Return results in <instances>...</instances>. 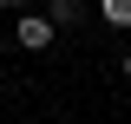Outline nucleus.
<instances>
[{
  "label": "nucleus",
  "mask_w": 131,
  "mask_h": 124,
  "mask_svg": "<svg viewBox=\"0 0 131 124\" xmlns=\"http://www.w3.org/2000/svg\"><path fill=\"white\" fill-rule=\"evenodd\" d=\"M13 33H20V46H26V52H46V46H52V26H46V20H33V13L20 20Z\"/></svg>",
  "instance_id": "1"
},
{
  "label": "nucleus",
  "mask_w": 131,
  "mask_h": 124,
  "mask_svg": "<svg viewBox=\"0 0 131 124\" xmlns=\"http://www.w3.org/2000/svg\"><path fill=\"white\" fill-rule=\"evenodd\" d=\"M72 20H85V7H79V0H52V13H46V26H72Z\"/></svg>",
  "instance_id": "2"
},
{
  "label": "nucleus",
  "mask_w": 131,
  "mask_h": 124,
  "mask_svg": "<svg viewBox=\"0 0 131 124\" xmlns=\"http://www.w3.org/2000/svg\"><path fill=\"white\" fill-rule=\"evenodd\" d=\"M98 13L112 20V26H131V0H105V7H98Z\"/></svg>",
  "instance_id": "3"
},
{
  "label": "nucleus",
  "mask_w": 131,
  "mask_h": 124,
  "mask_svg": "<svg viewBox=\"0 0 131 124\" xmlns=\"http://www.w3.org/2000/svg\"><path fill=\"white\" fill-rule=\"evenodd\" d=\"M125 72H131V52H125Z\"/></svg>",
  "instance_id": "4"
}]
</instances>
